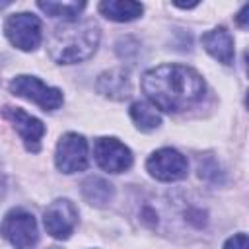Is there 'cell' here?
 <instances>
[{
	"instance_id": "obj_18",
	"label": "cell",
	"mask_w": 249,
	"mask_h": 249,
	"mask_svg": "<svg viewBox=\"0 0 249 249\" xmlns=\"http://www.w3.org/2000/svg\"><path fill=\"white\" fill-rule=\"evenodd\" d=\"M247 12H249V6L245 4L241 10H239V14H237V18H235V21L241 25V27H247Z\"/></svg>"
},
{
	"instance_id": "obj_1",
	"label": "cell",
	"mask_w": 249,
	"mask_h": 249,
	"mask_svg": "<svg viewBox=\"0 0 249 249\" xmlns=\"http://www.w3.org/2000/svg\"><path fill=\"white\" fill-rule=\"evenodd\" d=\"M142 89L156 109L165 113H181L202 101L206 84L191 66L160 64L144 72Z\"/></svg>"
},
{
	"instance_id": "obj_15",
	"label": "cell",
	"mask_w": 249,
	"mask_h": 249,
	"mask_svg": "<svg viewBox=\"0 0 249 249\" xmlns=\"http://www.w3.org/2000/svg\"><path fill=\"white\" fill-rule=\"evenodd\" d=\"M130 119L134 121L136 128L142 132H152L161 124V117L158 109L148 101H134L130 105Z\"/></svg>"
},
{
	"instance_id": "obj_6",
	"label": "cell",
	"mask_w": 249,
	"mask_h": 249,
	"mask_svg": "<svg viewBox=\"0 0 249 249\" xmlns=\"http://www.w3.org/2000/svg\"><path fill=\"white\" fill-rule=\"evenodd\" d=\"M146 169L154 179L171 183L187 177L189 163H187V158L175 148H160L148 158Z\"/></svg>"
},
{
	"instance_id": "obj_5",
	"label": "cell",
	"mask_w": 249,
	"mask_h": 249,
	"mask_svg": "<svg viewBox=\"0 0 249 249\" xmlns=\"http://www.w3.org/2000/svg\"><path fill=\"white\" fill-rule=\"evenodd\" d=\"M4 33L8 41L19 51H35L41 45V21L29 12L12 14L4 23Z\"/></svg>"
},
{
	"instance_id": "obj_14",
	"label": "cell",
	"mask_w": 249,
	"mask_h": 249,
	"mask_svg": "<svg viewBox=\"0 0 249 249\" xmlns=\"http://www.w3.org/2000/svg\"><path fill=\"white\" fill-rule=\"evenodd\" d=\"M115 195V189L103 177H88L82 183V196L93 206H105Z\"/></svg>"
},
{
	"instance_id": "obj_2",
	"label": "cell",
	"mask_w": 249,
	"mask_h": 249,
	"mask_svg": "<svg viewBox=\"0 0 249 249\" xmlns=\"http://www.w3.org/2000/svg\"><path fill=\"white\" fill-rule=\"evenodd\" d=\"M99 45V27L93 21H64L49 39V56L58 64H76L89 58Z\"/></svg>"
},
{
	"instance_id": "obj_4",
	"label": "cell",
	"mask_w": 249,
	"mask_h": 249,
	"mask_svg": "<svg viewBox=\"0 0 249 249\" xmlns=\"http://www.w3.org/2000/svg\"><path fill=\"white\" fill-rule=\"evenodd\" d=\"M10 91L18 97L37 103L43 111H54L62 105V91L58 88L47 86L37 76H27V74L16 76L10 82Z\"/></svg>"
},
{
	"instance_id": "obj_8",
	"label": "cell",
	"mask_w": 249,
	"mask_h": 249,
	"mask_svg": "<svg viewBox=\"0 0 249 249\" xmlns=\"http://www.w3.org/2000/svg\"><path fill=\"white\" fill-rule=\"evenodd\" d=\"M43 224L47 233L54 239H68L78 226V208L68 198H56L47 206Z\"/></svg>"
},
{
	"instance_id": "obj_16",
	"label": "cell",
	"mask_w": 249,
	"mask_h": 249,
	"mask_svg": "<svg viewBox=\"0 0 249 249\" xmlns=\"http://www.w3.org/2000/svg\"><path fill=\"white\" fill-rule=\"evenodd\" d=\"M39 10H43L51 18H62L64 21H76L78 14L86 8V2H37Z\"/></svg>"
},
{
	"instance_id": "obj_21",
	"label": "cell",
	"mask_w": 249,
	"mask_h": 249,
	"mask_svg": "<svg viewBox=\"0 0 249 249\" xmlns=\"http://www.w3.org/2000/svg\"><path fill=\"white\" fill-rule=\"evenodd\" d=\"M49 249H60V247H49Z\"/></svg>"
},
{
	"instance_id": "obj_12",
	"label": "cell",
	"mask_w": 249,
	"mask_h": 249,
	"mask_svg": "<svg viewBox=\"0 0 249 249\" xmlns=\"http://www.w3.org/2000/svg\"><path fill=\"white\" fill-rule=\"evenodd\" d=\"M95 89L97 93L115 99V101H123L130 95V78L128 72H124L123 68H113L103 72L97 82H95Z\"/></svg>"
},
{
	"instance_id": "obj_9",
	"label": "cell",
	"mask_w": 249,
	"mask_h": 249,
	"mask_svg": "<svg viewBox=\"0 0 249 249\" xmlns=\"http://www.w3.org/2000/svg\"><path fill=\"white\" fill-rule=\"evenodd\" d=\"M93 158L107 173H123L132 165V152L113 136H101L93 144Z\"/></svg>"
},
{
	"instance_id": "obj_11",
	"label": "cell",
	"mask_w": 249,
	"mask_h": 249,
	"mask_svg": "<svg viewBox=\"0 0 249 249\" xmlns=\"http://www.w3.org/2000/svg\"><path fill=\"white\" fill-rule=\"evenodd\" d=\"M200 43L206 49V53L212 54L218 62H222L226 66L233 62V54H235L233 39H231V35L226 27H214V29L206 31L200 37Z\"/></svg>"
},
{
	"instance_id": "obj_17",
	"label": "cell",
	"mask_w": 249,
	"mask_h": 249,
	"mask_svg": "<svg viewBox=\"0 0 249 249\" xmlns=\"http://www.w3.org/2000/svg\"><path fill=\"white\" fill-rule=\"evenodd\" d=\"M222 249H249V241H247V235L241 231V233H235L231 235Z\"/></svg>"
},
{
	"instance_id": "obj_7",
	"label": "cell",
	"mask_w": 249,
	"mask_h": 249,
	"mask_svg": "<svg viewBox=\"0 0 249 249\" xmlns=\"http://www.w3.org/2000/svg\"><path fill=\"white\" fill-rule=\"evenodd\" d=\"M54 163L62 173H76L88 167V140L78 132L60 136L54 152Z\"/></svg>"
},
{
	"instance_id": "obj_13",
	"label": "cell",
	"mask_w": 249,
	"mask_h": 249,
	"mask_svg": "<svg viewBox=\"0 0 249 249\" xmlns=\"http://www.w3.org/2000/svg\"><path fill=\"white\" fill-rule=\"evenodd\" d=\"M99 12L111 19V21H132L136 18L142 16L144 12V6L140 2H132V0H105V2H99Z\"/></svg>"
},
{
	"instance_id": "obj_10",
	"label": "cell",
	"mask_w": 249,
	"mask_h": 249,
	"mask_svg": "<svg viewBox=\"0 0 249 249\" xmlns=\"http://www.w3.org/2000/svg\"><path fill=\"white\" fill-rule=\"evenodd\" d=\"M2 115L14 124V128H16L18 134L21 136L25 148H27L29 152H39L41 140H43V134H45V124H43L37 117L25 113V111L19 109V107H10V105H6V107L2 109Z\"/></svg>"
},
{
	"instance_id": "obj_20",
	"label": "cell",
	"mask_w": 249,
	"mask_h": 249,
	"mask_svg": "<svg viewBox=\"0 0 249 249\" xmlns=\"http://www.w3.org/2000/svg\"><path fill=\"white\" fill-rule=\"evenodd\" d=\"M6 6H10V2H0V10H2V8H6Z\"/></svg>"
},
{
	"instance_id": "obj_19",
	"label": "cell",
	"mask_w": 249,
	"mask_h": 249,
	"mask_svg": "<svg viewBox=\"0 0 249 249\" xmlns=\"http://www.w3.org/2000/svg\"><path fill=\"white\" fill-rule=\"evenodd\" d=\"M2 195H4V183H2V179H0V198H2Z\"/></svg>"
},
{
	"instance_id": "obj_3",
	"label": "cell",
	"mask_w": 249,
	"mask_h": 249,
	"mask_svg": "<svg viewBox=\"0 0 249 249\" xmlns=\"http://www.w3.org/2000/svg\"><path fill=\"white\" fill-rule=\"evenodd\" d=\"M0 233L16 247V249H33L39 241V230L33 214L23 208H12L2 224Z\"/></svg>"
}]
</instances>
